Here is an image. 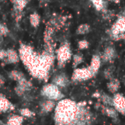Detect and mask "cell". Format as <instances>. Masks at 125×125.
Returning a JSON list of instances; mask_svg holds the SVG:
<instances>
[{
  "instance_id": "1",
  "label": "cell",
  "mask_w": 125,
  "mask_h": 125,
  "mask_svg": "<svg viewBox=\"0 0 125 125\" xmlns=\"http://www.w3.org/2000/svg\"><path fill=\"white\" fill-rule=\"evenodd\" d=\"M78 111V103L68 99L60 100L55 108L56 125H73Z\"/></svg>"
},
{
  "instance_id": "2",
  "label": "cell",
  "mask_w": 125,
  "mask_h": 125,
  "mask_svg": "<svg viewBox=\"0 0 125 125\" xmlns=\"http://www.w3.org/2000/svg\"><path fill=\"white\" fill-rule=\"evenodd\" d=\"M18 54L20 60L29 70L35 62L39 53H37L31 46L21 43L18 49Z\"/></svg>"
},
{
  "instance_id": "3",
  "label": "cell",
  "mask_w": 125,
  "mask_h": 125,
  "mask_svg": "<svg viewBox=\"0 0 125 125\" xmlns=\"http://www.w3.org/2000/svg\"><path fill=\"white\" fill-rule=\"evenodd\" d=\"M41 94L46 100H50L53 101H60L64 97V94L57 86L53 83H48L45 84L42 90Z\"/></svg>"
},
{
  "instance_id": "4",
  "label": "cell",
  "mask_w": 125,
  "mask_h": 125,
  "mask_svg": "<svg viewBox=\"0 0 125 125\" xmlns=\"http://www.w3.org/2000/svg\"><path fill=\"white\" fill-rule=\"evenodd\" d=\"M71 57V50L67 44H63L56 51V59L59 67H63Z\"/></svg>"
},
{
  "instance_id": "5",
  "label": "cell",
  "mask_w": 125,
  "mask_h": 125,
  "mask_svg": "<svg viewBox=\"0 0 125 125\" xmlns=\"http://www.w3.org/2000/svg\"><path fill=\"white\" fill-rule=\"evenodd\" d=\"M94 75L92 74V71L90 70L89 67L86 68H77L75 70L73 76L72 81L74 82H82L87 81Z\"/></svg>"
},
{
  "instance_id": "6",
  "label": "cell",
  "mask_w": 125,
  "mask_h": 125,
  "mask_svg": "<svg viewBox=\"0 0 125 125\" xmlns=\"http://www.w3.org/2000/svg\"><path fill=\"white\" fill-rule=\"evenodd\" d=\"M114 98V107L119 112L125 115V97L122 94L117 93L113 97Z\"/></svg>"
},
{
  "instance_id": "7",
  "label": "cell",
  "mask_w": 125,
  "mask_h": 125,
  "mask_svg": "<svg viewBox=\"0 0 125 125\" xmlns=\"http://www.w3.org/2000/svg\"><path fill=\"white\" fill-rule=\"evenodd\" d=\"M121 33H125V18L121 16L119 19L115 22L111 29L110 36L116 35Z\"/></svg>"
},
{
  "instance_id": "8",
  "label": "cell",
  "mask_w": 125,
  "mask_h": 125,
  "mask_svg": "<svg viewBox=\"0 0 125 125\" xmlns=\"http://www.w3.org/2000/svg\"><path fill=\"white\" fill-rule=\"evenodd\" d=\"M116 56V51L112 46H108L104 50L101 57V59L104 62H110L115 59Z\"/></svg>"
},
{
  "instance_id": "9",
  "label": "cell",
  "mask_w": 125,
  "mask_h": 125,
  "mask_svg": "<svg viewBox=\"0 0 125 125\" xmlns=\"http://www.w3.org/2000/svg\"><path fill=\"white\" fill-rule=\"evenodd\" d=\"M52 83L55 84L59 88H65L69 86L70 81L64 74H59L53 78Z\"/></svg>"
},
{
  "instance_id": "10",
  "label": "cell",
  "mask_w": 125,
  "mask_h": 125,
  "mask_svg": "<svg viewBox=\"0 0 125 125\" xmlns=\"http://www.w3.org/2000/svg\"><path fill=\"white\" fill-rule=\"evenodd\" d=\"M20 61V57L18 52L12 48H9L7 50V57L4 62L8 64H15Z\"/></svg>"
},
{
  "instance_id": "11",
  "label": "cell",
  "mask_w": 125,
  "mask_h": 125,
  "mask_svg": "<svg viewBox=\"0 0 125 125\" xmlns=\"http://www.w3.org/2000/svg\"><path fill=\"white\" fill-rule=\"evenodd\" d=\"M14 108L12 103L3 94H0V113L7 112Z\"/></svg>"
},
{
  "instance_id": "12",
  "label": "cell",
  "mask_w": 125,
  "mask_h": 125,
  "mask_svg": "<svg viewBox=\"0 0 125 125\" xmlns=\"http://www.w3.org/2000/svg\"><path fill=\"white\" fill-rule=\"evenodd\" d=\"M101 63H102V59H101V57L100 56L94 55L92 56L91 64H90V66L89 67L94 76L97 73V72L99 71L100 67L101 66Z\"/></svg>"
},
{
  "instance_id": "13",
  "label": "cell",
  "mask_w": 125,
  "mask_h": 125,
  "mask_svg": "<svg viewBox=\"0 0 125 125\" xmlns=\"http://www.w3.org/2000/svg\"><path fill=\"white\" fill-rule=\"evenodd\" d=\"M56 103L55 101L50 100H45L42 101L40 104V108H41V112L42 114H48L51 112L53 109L56 108Z\"/></svg>"
},
{
  "instance_id": "14",
  "label": "cell",
  "mask_w": 125,
  "mask_h": 125,
  "mask_svg": "<svg viewBox=\"0 0 125 125\" xmlns=\"http://www.w3.org/2000/svg\"><path fill=\"white\" fill-rule=\"evenodd\" d=\"M103 112L108 116V117L111 118L112 119L115 120L118 119L119 116V112L116 110V108L114 106H103Z\"/></svg>"
},
{
  "instance_id": "15",
  "label": "cell",
  "mask_w": 125,
  "mask_h": 125,
  "mask_svg": "<svg viewBox=\"0 0 125 125\" xmlns=\"http://www.w3.org/2000/svg\"><path fill=\"white\" fill-rule=\"evenodd\" d=\"M13 4V11L22 12L29 3V0H11Z\"/></svg>"
},
{
  "instance_id": "16",
  "label": "cell",
  "mask_w": 125,
  "mask_h": 125,
  "mask_svg": "<svg viewBox=\"0 0 125 125\" xmlns=\"http://www.w3.org/2000/svg\"><path fill=\"white\" fill-rule=\"evenodd\" d=\"M29 19V23L32 27L37 28L39 26L40 23L41 18H40V15L37 12H34L31 14H30Z\"/></svg>"
},
{
  "instance_id": "17",
  "label": "cell",
  "mask_w": 125,
  "mask_h": 125,
  "mask_svg": "<svg viewBox=\"0 0 125 125\" xmlns=\"http://www.w3.org/2000/svg\"><path fill=\"white\" fill-rule=\"evenodd\" d=\"M9 77L10 78V79L15 80V81H17L18 83L23 81L24 79H26V77L24 76L23 73L18 71V70H12L9 73Z\"/></svg>"
},
{
  "instance_id": "18",
  "label": "cell",
  "mask_w": 125,
  "mask_h": 125,
  "mask_svg": "<svg viewBox=\"0 0 125 125\" xmlns=\"http://www.w3.org/2000/svg\"><path fill=\"white\" fill-rule=\"evenodd\" d=\"M108 89L112 93H116L120 88V82L116 78H112L108 83Z\"/></svg>"
},
{
  "instance_id": "19",
  "label": "cell",
  "mask_w": 125,
  "mask_h": 125,
  "mask_svg": "<svg viewBox=\"0 0 125 125\" xmlns=\"http://www.w3.org/2000/svg\"><path fill=\"white\" fill-rule=\"evenodd\" d=\"M23 118L22 116L13 115L7 121V125H23Z\"/></svg>"
},
{
  "instance_id": "20",
  "label": "cell",
  "mask_w": 125,
  "mask_h": 125,
  "mask_svg": "<svg viewBox=\"0 0 125 125\" xmlns=\"http://www.w3.org/2000/svg\"><path fill=\"white\" fill-rule=\"evenodd\" d=\"M100 100L105 106H114V98L106 94H102Z\"/></svg>"
},
{
  "instance_id": "21",
  "label": "cell",
  "mask_w": 125,
  "mask_h": 125,
  "mask_svg": "<svg viewBox=\"0 0 125 125\" xmlns=\"http://www.w3.org/2000/svg\"><path fill=\"white\" fill-rule=\"evenodd\" d=\"M90 31V26L86 24V23H83L80 25L76 30V33L78 34H86L87 33H89Z\"/></svg>"
},
{
  "instance_id": "22",
  "label": "cell",
  "mask_w": 125,
  "mask_h": 125,
  "mask_svg": "<svg viewBox=\"0 0 125 125\" xmlns=\"http://www.w3.org/2000/svg\"><path fill=\"white\" fill-rule=\"evenodd\" d=\"M91 1L98 11L103 10L105 7V3L103 0H91Z\"/></svg>"
},
{
  "instance_id": "23",
  "label": "cell",
  "mask_w": 125,
  "mask_h": 125,
  "mask_svg": "<svg viewBox=\"0 0 125 125\" xmlns=\"http://www.w3.org/2000/svg\"><path fill=\"white\" fill-rule=\"evenodd\" d=\"M83 56L81 53H76L73 56V67H77L83 62Z\"/></svg>"
},
{
  "instance_id": "24",
  "label": "cell",
  "mask_w": 125,
  "mask_h": 125,
  "mask_svg": "<svg viewBox=\"0 0 125 125\" xmlns=\"http://www.w3.org/2000/svg\"><path fill=\"white\" fill-rule=\"evenodd\" d=\"M20 114L23 117H32L34 116V113L29 110V108H22L20 110Z\"/></svg>"
},
{
  "instance_id": "25",
  "label": "cell",
  "mask_w": 125,
  "mask_h": 125,
  "mask_svg": "<svg viewBox=\"0 0 125 125\" xmlns=\"http://www.w3.org/2000/svg\"><path fill=\"white\" fill-rule=\"evenodd\" d=\"M9 33V29L4 23L0 22V34L2 36H6Z\"/></svg>"
},
{
  "instance_id": "26",
  "label": "cell",
  "mask_w": 125,
  "mask_h": 125,
  "mask_svg": "<svg viewBox=\"0 0 125 125\" xmlns=\"http://www.w3.org/2000/svg\"><path fill=\"white\" fill-rule=\"evenodd\" d=\"M89 47V42L85 40H81L78 42V48L81 50H83V49H86Z\"/></svg>"
},
{
  "instance_id": "27",
  "label": "cell",
  "mask_w": 125,
  "mask_h": 125,
  "mask_svg": "<svg viewBox=\"0 0 125 125\" xmlns=\"http://www.w3.org/2000/svg\"><path fill=\"white\" fill-rule=\"evenodd\" d=\"M112 75H113V70L111 67L107 68L104 72V75L107 79H112Z\"/></svg>"
},
{
  "instance_id": "28",
  "label": "cell",
  "mask_w": 125,
  "mask_h": 125,
  "mask_svg": "<svg viewBox=\"0 0 125 125\" xmlns=\"http://www.w3.org/2000/svg\"><path fill=\"white\" fill-rule=\"evenodd\" d=\"M7 57V50L0 49V61H4Z\"/></svg>"
},
{
  "instance_id": "29",
  "label": "cell",
  "mask_w": 125,
  "mask_h": 125,
  "mask_svg": "<svg viewBox=\"0 0 125 125\" xmlns=\"http://www.w3.org/2000/svg\"><path fill=\"white\" fill-rule=\"evenodd\" d=\"M4 83H5V78L0 74V87L4 86Z\"/></svg>"
},
{
  "instance_id": "30",
  "label": "cell",
  "mask_w": 125,
  "mask_h": 125,
  "mask_svg": "<svg viewBox=\"0 0 125 125\" xmlns=\"http://www.w3.org/2000/svg\"><path fill=\"white\" fill-rule=\"evenodd\" d=\"M101 94H100V92H96V93H94V94H93V97H96V98H100V97H101Z\"/></svg>"
},
{
  "instance_id": "31",
  "label": "cell",
  "mask_w": 125,
  "mask_h": 125,
  "mask_svg": "<svg viewBox=\"0 0 125 125\" xmlns=\"http://www.w3.org/2000/svg\"><path fill=\"white\" fill-rule=\"evenodd\" d=\"M109 1H113V2H114V3H119L121 0H109Z\"/></svg>"
},
{
  "instance_id": "32",
  "label": "cell",
  "mask_w": 125,
  "mask_h": 125,
  "mask_svg": "<svg viewBox=\"0 0 125 125\" xmlns=\"http://www.w3.org/2000/svg\"><path fill=\"white\" fill-rule=\"evenodd\" d=\"M3 37L4 36H2L1 34H0V44L2 42V41H3Z\"/></svg>"
}]
</instances>
